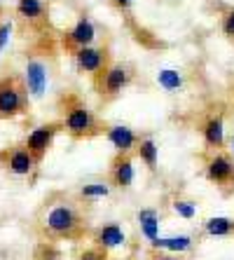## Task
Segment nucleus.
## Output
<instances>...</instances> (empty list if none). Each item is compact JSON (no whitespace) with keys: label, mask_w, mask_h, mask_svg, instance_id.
I'll list each match as a JSON object with an SVG mask.
<instances>
[{"label":"nucleus","mask_w":234,"mask_h":260,"mask_svg":"<svg viewBox=\"0 0 234 260\" xmlns=\"http://www.w3.org/2000/svg\"><path fill=\"white\" fill-rule=\"evenodd\" d=\"M42 235L47 239H66V242H78L87 232V223L80 209L73 202H56L45 211L40 220Z\"/></svg>","instance_id":"f257e3e1"},{"label":"nucleus","mask_w":234,"mask_h":260,"mask_svg":"<svg viewBox=\"0 0 234 260\" xmlns=\"http://www.w3.org/2000/svg\"><path fill=\"white\" fill-rule=\"evenodd\" d=\"M63 106V129L68 132V136L75 141H84V139H94L98 134L106 132L101 122H98L96 113L78 96V94H66L61 99Z\"/></svg>","instance_id":"f03ea898"},{"label":"nucleus","mask_w":234,"mask_h":260,"mask_svg":"<svg viewBox=\"0 0 234 260\" xmlns=\"http://www.w3.org/2000/svg\"><path fill=\"white\" fill-rule=\"evenodd\" d=\"M133 75H136V71H133L131 63H126V61H113V63L101 73V78L94 80V87H96L101 101L110 103L117 96H122V91H126L131 87Z\"/></svg>","instance_id":"7ed1b4c3"},{"label":"nucleus","mask_w":234,"mask_h":260,"mask_svg":"<svg viewBox=\"0 0 234 260\" xmlns=\"http://www.w3.org/2000/svg\"><path fill=\"white\" fill-rule=\"evenodd\" d=\"M28 110V89L24 78L5 75L0 78V120H14Z\"/></svg>","instance_id":"20e7f679"},{"label":"nucleus","mask_w":234,"mask_h":260,"mask_svg":"<svg viewBox=\"0 0 234 260\" xmlns=\"http://www.w3.org/2000/svg\"><path fill=\"white\" fill-rule=\"evenodd\" d=\"M204 178L220 188L225 194L234 192V157L227 150L206 152L204 159Z\"/></svg>","instance_id":"39448f33"},{"label":"nucleus","mask_w":234,"mask_h":260,"mask_svg":"<svg viewBox=\"0 0 234 260\" xmlns=\"http://www.w3.org/2000/svg\"><path fill=\"white\" fill-rule=\"evenodd\" d=\"M73 59H75V68H78L80 75H89L91 80L101 78V73L113 63L108 45H103V47H94V45L82 47L73 54Z\"/></svg>","instance_id":"423d86ee"},{"label":"nucleus","mask_w":234,"mask_h":260,"mask_svg":"<svg viewBox=\"0 0 234 260\" xmlns=\"http://www.w3.org/2000/svg\"><path fill=\"white\" fill-rule=\"evenodd\" d=\"M199 134L204 141L206 152H218L225 150L227 143V132H225V115L220 110H209L204 115V120L199 122Z\"/></svg>","instance_id":"0eeeda50"},{"label":"nucleus","mask_w":234,"mask_h":260,"mask_svg":"<svg viewBox=\"0 0 234 260\" xmlns=\"http://www.w3.org/2000/svg\"><path fill=\"white\" fill-rule=\"evenodd\" d=\"M63 129V122H47V124H40V127H36L33 132L26 136V148H28V152L33 155V157L38 159V162H42V157L47 155V150L52 148V143H54V136Z\"/></svg>","instance_id":"6e6552de"},{"label":"nucleus","mask_w":234,"mask_h":260,"mask_svg":"<svg viewBox=\"0 0 234 260\" xmlns=\"http://www.w3.org/2000/svg\"><path fill=\"white\" fill-rule=\"evenodd\" d=\"M94 40H96V26H94V21H91L89 17H80L78 21H75V26H73L71 30H66L63 38H61L66 52H71V54H75V52L82 47L94 45Z\"/></svg>","instance_id":"1a4fd4ad"},{"label":"nucleus","mask_w":234,"mask_h":260,"mask_svg":"<svg viewBox=\"0 0 234 260\" xmlns=\"http://www.w3.org/2000/svg\"><path fill=\"white\" fill-rule=\"evenodd\" d=\"M136 178L133 155H115L108 167V183L115 190H129Z\"/></svg>","instance_id":"9d476101"},{"label":"nucleus","mask_w":234,"mask_h":260,"mask_svg":"<svg viewBox=\"0 0 234 260\" xmlns=\"http://www.w3.org/2000/svg\"><path fill=\"white\" fill-rule=\"evenodd\" d=\"M0 157H3L5 169L10 171L12 176H30L33 171H36L38 164H40L28 152V148H26V145H14V148H10V150L3 152Z\"/></svg>","instance_id":"9b49d317"},{"label":"nucleus","mask_w":234,"mask_h":260,"mask_svg":"<svg viewBox=\"0 0 234 260\" xmlns=\"http://www.w3.org/2000/svg\"><path fill=\"white\" fill-rule=\"evenodd\" d=\"M103 134H106L108 143L115 148V155H133L138 141H141V136L126 124H110Z\"/></svg>","instance_id":"f8f14e48"},{"label":"nucleus","mask_w":234,"mask_h":260,"mask_svg":"<svg viewBox=\"0 0 234 260\" xmlns=\"http://www.w3.org/2000/svg\"><path fill=\"white\" fill-rule=\"evenodd\" d=\"M91 242H94V246L103 248V251H115V248L126 246L129 237H126L124 228H122L120 223H106V225H101V228L94 230Z\"/></svg>","instance_id":"ddd939ff"},{"label":"nucleus","mask_w":234,"mask_h":260,"mask_svg":"<svg viewBox=\"0 0 234 260\" xmlns=\"http://www.w3.org/2000/svg\"><path fill=\"white\" fill-rule=\"evenodd\" d=\"M24 85L28 89V96L42 99L47 91V66L40 59H28L24 68Z\"/></svg>","instance_id":"4468645a"},{"label":"nucleus","mask_w":234,"mask_h":260,"mask_svg":"<svg viewBox=\"0 0 234 260\" xmlns=\"http://www.w3.org/2000/svg\"><path fill=\"white\" fill-rule=\"evenodd\" d=\"M194 244H197V239L192 235H174V237H159L155 244H150V248L171 255H185L194 248Z\"/></svg>","instance_id":"2eb2a0df"},{"label":"nucleus","mask_w":234,"mask_h":260,"mask_svg":"<svg viewBox=\"0 0 234 260\" xmlns=\"http://www.w3.org/2000/svg\"><path fill=\"white\" fill-rule=\"evenodd\" d=\"M136 220H138V228H141V235L145 237L148 244H155L159 239V211L152 209V206H143L141 211L136 213Z\"/></svg>","instance_id":"dca6fc26"},{"label":"nucleus","mask_w":234,"mask_h":260,"mask_svg":"<svg viewBox=\"0 0 234 260\" xmlns=\"http://www.w3.org/2000/svg\"><path fill=\"white\" fill-rule=\"evenodd\" d=\"M17 14L28 24H47V7L42 0H17Z\"/></svg>","instance_id":"f3484780"},{"label":"nucleus","mask_w":234,"mask_h":260,"mask_svg":"<svg viewBox=\"0 0 234 260\" xmlns=\"http://www.w3.org/2000/svg\"><path fill=\"white\" fill-rule=\"evenodd\" d=\"M202 232H204V237H218V239L232 237L234 235V218H229V216H211V218H206L204 220Z\"/></svg>","instance_id":"a211bd4d"},{"label":"nucleus","mask_w":234,"mask_h":260,"mask_svg":"<svg viewBox=\"0 0 234 260\" xmlns=\"http://www.w3.org/2000/svg\"><path fill=\"white\" fill-rule=\"evenodd\" d=\"M133 157H138L141 162L148 167L150 171L157 169V162H159V148H157L155 139L152 136H141L136 145V152H133Z\"/></svg>","instance_id":"6ab92c4d"},{"label":"nucleus","mask_w":234,"mask_h":260,"mask_svg":"<svg viewBox=\"0 0 234 260\" xmlns=\"http://www.w3.org/2000/svg\"><path fill=\"white\" fill-rule=\"evenodd\" d=\"M157 85L162 87L164 91H169V94H176V91H180L185 87V78L176 68H162L157 73Z\"/></svg>","instance_id":"aec40b11"},{"label":"nucleus","mask_w":234,"mask_h":260,"mask_svg":"<svg viewBox=\"0 0 234 260\" xmlns=\"http://www.w3.org/2000/svg\"><path fill=\"white\" fill-rule=\"evenodd\" d=\"M110 190H113V185L108 181H94L80 188V197L84 202H98V200H106L110 194Z\"/></svg>","instance_id":"412c9836"},{"label":"nucleus","mask_w":234,"mask_h":260,"mask_svg":"<svg viewBox=\"0 0 234 260\" xmlns=\"http://www.w3.org/2000/svg\"><path fill=\"white\" fill-rule=\"evenodd\" d=\"M171 211L178 218H183V220H192L199 209H197V202L185 200V197H176V200L171 202Z\"/></svg>","instance_id":"4be33fe9"},{"label":"nucleus","mask_w":234,"mask_h":260,"mask_svg":"<svg viewBox=\"0 0 234 260\" xmlns=\"http://www.w3.org/2000/svg\"><path fill=\"white\" fill-rule=\"evenodd\" d=\"M220 33L227 43L234 45V7H227L220 14Z\"/></svg>","instance_id":"5701e85b"},{"label":"nucleus","mask_w":234,"mask_h":260,"mask_svg":"<svg viewBox=\"0 0 234 260\" xmlns=\"http://www.w3.org/2000/svg\"><path fill=\"white\" fill-rule=\"evenodd\" d=\"M75 260H110V258H108V251H103L98 246H87L75 255Z\"/></svg>","instance_id":"b1692460"},{"label":"nucleus","mask_w":234,"mask_h":260,"mask_svg":"<svg viewBox=\"0 0 234 260\" xmlns=\"http://www.w3.org/2000/svg\"><path fill=\"white\" fill-rule=\"evenodd\" d=\"M10 36H12V24H10V21H3V24H0V54H3V49L10 43Z\"/></svg>","instance_id":"393cba45"},{"label":"nucleus","mask_w":234,"mask_h":260,"mask_svg":"<svg viewBox=\"0 0 234 260\" xmlns=\"http://www.w3.org/2000/svg\"><path fill=\"white\" fill-rule=\"evenodd\" d=\"M110 5L117 10V12H122V14H126L129 10H131V5H133V0H110Z\"/></svg>","instance_id":"a878e982"},{"label":"nucleus","mask_w":234,"mask_h":260,"mask_svg":"<svg viewBox=\"0 0 234 260\" xmlns=\"http://www.w3.org/2000/svg\"><path fill=\"white\" fill-rule=\"evenodd\" d=\"M150 260H183V258H180V255H171V253H162V251H159V253H155Z\"/></svg>","instance_id":"bb28decb"},{"label":"nucleus","mask_w":234,"mask_h":260,"mask_svg":"<svg viewBox=\"0 0 234 260\" xmlns=\"http://www.w3.org/2000/svg\"><path fill=\"white\" fill-rule=\"evenodd\" d=\"M227 145H229V155H232V157H234V134H232V136H229V139H227Z\"/></svg>","instance_id":"cd10ccee"},{"label":"nucleus","mask_w":234,"mask_h":260,"mask_svg":"<svg viewBox=\"0 0 234 260\" xmlns=\"http://www.w3.org/2000/svg\"><path fill=\"white\" fill-rule=\"evenodd\" d=\"M232 96H234V87H232Z\"/></svg>","instance_id":"c85d7f7f"}]
</instances>
